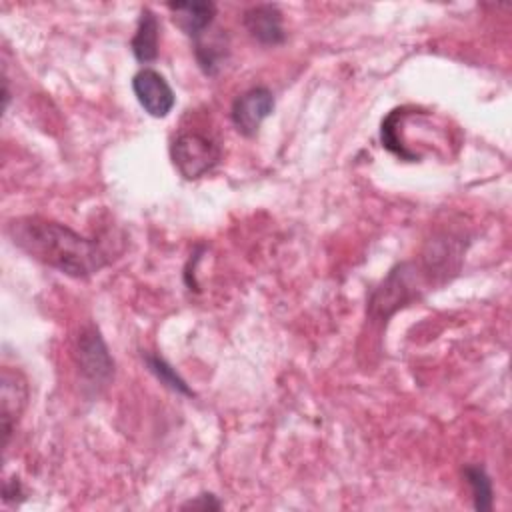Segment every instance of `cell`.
I'll list each match as a JSON object with an SVG mask.
<instances>
[{"instance_id":"obj_5","label":"cell","mask_w":512,"mask_h":512,"mask_svg":"<svg viewBox=\"0 0 512 512\" xmlns=\"http://www.w3.org/2000/svg\"><path fill=\"white\" fill-rule=\"evenodd\" d=\"M272 110H274L272 92L264 86H258V88L246 90L242 96L234 100L230 116L240 134L254 136L260 124L272 114Z\"/></svg>"},{"instance_id":"obj_4","label":"cell","mask_w":512,"mask_h":512,"mask_svg":"<svg viewBox=\"0 0 512 512\" xmlns=\"http://www.w3.org/2000/svg\"><path fill=\"white\" fill-rule=\"evenodd\" d=\"M132 90L140 106L154 118L168 116L176 104V96L170 84L160 72L152 68H142L134 74Z\"/></svg>"},{"instance_id":"obj_13","label":"cell","mask_w":512,"mask_h":512,"mask_svg":"<svg viewBox=\"0 0 512 512\" xmlns=\"http://www.w3.org/2000/svg\"><path fill=\"white\" fill-rule=\"evenodd\" d=\"M144 362H146L148 370H150L164 386H168L170 390L180 392V394H186V396H192V394H194V392L188 388V384L178 376V372H176L162 356L148 352V354H144Z\"/></svg>"},{"instance_id":"obj_9","label":"cell","mask_w":512,"mask_h":512,"mask_svg":"<svg viewBox=\"0 0 512 512\" xmlns=\"http://www.w3.org/2000/svg\"><path fill=\"white\" fill-rule=\"evenodd\" d=\"M174 24L194 40L200 38L212 24L216 6L212 2H170Z\"/></svg>"},{"instance_id":"obj_15","label":"cell","mask_w":512,"mask_h":512,"mask_svg":"<svg viewBox=\"0 0 512 512\" xmlns=\"http://www.w3.org/2000/svg\"><path fill=\"white\" fill-rule=\"evenodd\" d=\"M4 500L8 502L12 496H22V486H20V480L18 478H12V480H6L4 482Z\"/></svg>"},{"instance_id":"obj_1","label":"cell","mask_w":512,"mask_h":512,"mask_svg":"<svg viewBox=\"0 0 512 512\" xmlns=\"http://www.w3.org/2000/svg\"><path fill=\"white\" fill-rule=\"evenodd\" d=\"M6 232L14 246L30 258L74 278H86L108 264V254L100 242L80 236L54 220L38 216L14 218L8 222Z\"/></svg>"},{"instance_id":"obj_2","label":"cell","mask_w":512,"mask_h":512,"mask_svg":"<svg viewBox=\"0 0 512 512\" xmlns=\"http://www.w3.org/2000/svg\"><path fill=\"white\" fill-rule=\"evenodd\" d=\"M172 162L186 180H196L210 172L220 160L218 144L200 132H182L174 138Z\"/></svg>"},{"instance_id":"obj_14","label":"cell","mask_w":512,"mask_h":512,"mask_svg":"<svg viewBox=\"0 0 512 512\" xmlns=\"http://www.w3.org/2000/svg\"><path fill=\"white\" fill-rule=\"evenodd\" d=\"M222 504L216 500L214 494H200L194 500H188L182 504V508H192V510H218Z\"/></svg>"},{"instance_id":"obj_11","label":"cell","mask_w":512,"mask_h":512,"mask_svg":"<svg viewBox=\"0 0 512 512\" xmlns=\"http://www.w3.org/2000/svg\"><path fill=\"white\" fill-rule=\"evenodd\" d=\"M464 478L470 486L474 508L480 512L492 510V480L486 474L484 466L480 464H466L464 466Z\"/></svg>"},{"instance_id":"obj_7","label":"cell","mask_w":512,"mask_h":512,"mask_svg":"<svg viewBox=\"0 0 512 512\" xmlns=\"http://www.w3.org/2000/svg\"><path fill=\"white\" fill-rule=\"evenodd\" d=\"M28 400V386L26 380L10 370H2V396H0V416H2V434H4V446H8L10 436L14 432L16 420L20 418L24 406Z\"/></svg>"},{"instance_id":"obj_6","label":"cell","mask_w":512,"mask_h":512,"mask_svg":"<svg viewBox=\"0 0 512 512\" xmlns=\"http://www.w3.org/2000/svg\"><path fill=\"white\" fill-rule=\"evenodd\" d=\"M78 360L82 372L92 382H108L114 372V362L108 354V348L100 334L94 328H88L78 338Z\"/></svg>"},{"instance_id":"obj_12","label":"cell","mask_w":512,"mask_h":512,"mask_svg":"<svg viewBox=\"0 0 512 512\" xmlns=\"http://www.w3.org/2000/svg\"><path fill=\"white\" fill-rule=\"evenodd\" d=\"M196 58L206 74H214L226 58V44L220 40V36H212L208 40L200 36L196 38Z\"/></svg>"},{"instance_id":"obj_3","label":"cell","mask_w":512,"mask_h":512,"mask_svg":"<svg viewBox=\"0 0 512 512\" xmlns=\"http://www.w3.org/2000/svg\"><path fill=\"white\" fill-rule=\"evenodd\" d=\"M416 294V266L412 262L398 264L370 298V314L378 320L388 318Z\"/></svg>"},{"instance_id":"obj_8","label":"cell","mask_w":512,"mask_h":512,"mask_svg":"<svg viewBox=\"0 0 512 512\" xmlns=\"http://www.w3.org/2000/svg\"><path fill=\"white\" fill-rule=\"evenodd\" d=\"M244 26L248 34L264 46L282 44L286 36L282 26V14L274 4H258L248 8L244 12Z\"/></svg>"},{"instance_id":"obj_10","label":"cell","mask_w":512,"mask_h":512,"mask_svg":"<svg viewBox=\"0 0 512 512\" xmlns=\"http://www.w3.org/2000/svg\"><path fill=\"white\" fill-rule=\"evenodd\" d=\"M158 40H160V22L150 8H142L138 18L136 34L130 42V48L138 62H154L158 58Z\"/></svg>"}]
</instances>
